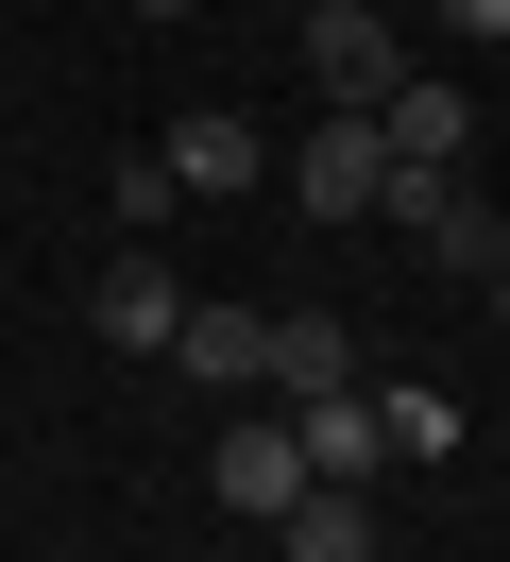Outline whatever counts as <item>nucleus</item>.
<instances>
[{
  "instance_id": "10",
  "label": "nucleus",
  "mask_w": 510,
  "mask_h": 562,
  "mask_svg": "<svg viewBox=\"0 0 510 562\" xmlns=\"http://www.w3.org/2000/svg\"><path fill=\"white\" fill-rule=\"evenodd\" d=\"M290 562H374V494H290Z\"/></svg>"
},
{
  "instance_id": "4",
  "label": "nucleus",
  "mask_w": 510,
  "mask_h": 562,
  "mask_svg": "<svg viewBox=\"0 0 510 562\" xmlns=\"http://www.w3.org/2000/svg\"><path fill=\"white\" fill-rule=\"evenodd\" d=\"M290 188H306V222H374V188H392V154H374V120H306V154H290Z\"/></svg>"
},
{
  "instance_id": "9",
  "label": "nucleus",
  "mask_w": 510,
  "mask_h": 562,
  "mask_svg": "<svg viewBox=\"0 0 510 562\" xmlns=\"http://www.w3.org/2000/svg\"><path fill=\"white\" fill-rule=\"evenodd\" d=\"M408 239H426V273H460V290H476V273H510V222L476 205V188H442V205L408 222Z\"/></svg>"
},
{
  "instance_id": "14",
  "label": "nucleus",
  "mask_w": 510,
  "mask_h": 562,
  "mask_svg": "<svg viewBox=\"0 0 510 562\" xmlns=\"http://www.w3.org/2000/svg\"><path fill=\"white\" fill-rule=\"evenodd\" d=\"M136 18H188V0H136Z\"/></svg>"
},
{
  "instance_id": "7",
  "label": "nucleus",
  "mask_w": 510,
  "mask_h": 562,
  "mask_svg": "<svg viewBox=\"0 0 510 562\" xmlns=\"http://www.w3.org/2000/svg\"><path fill=\"white\" fill-rule=\"evenodd\" d=\"M272 392H290V409H306V392H358V324L290 307V324H272Z\"/></svg>"
},
{
  "instance_id": "12",
  "label": "nucleus",
  "mask_w": 510,
  "mask_h": 562,
  "mask_svg": "<svg viewBox=\"0 0 510 562\" xmlns=\"http://www.w3.org/2000/svg\"><path fill=\"white\" fill-rule=\"evenodd\" d=\"M442 35H510V0H442Z\"/></svg>"
},
{
  "instance_id": "3",
  "label": "nucleus",
  "mask_w": 510,
  "mask_h": 562,
  "mask_svg": "<svg viewBox=\"0 0 510 562\" xmlns=\"http://www.w3.org/2000/svg\"><path fill=\"white\" fill-rule=\"evenodd\" d=\"M374 154H392V171H442V188H460V154H476V103H460L442 69H408L392 103H374Z\"/></svg>"
},
{
  "instance_id": "8",
  "label": "nucleus",
  "mask_w": 510,
  "mask_h": 562,
  "mask_svg": "<svg viewBox=\"0 0 510 562\" xmlns=\"http://www.w3.org/2000/svg\"><path fill=\"white\" fill-rule=\"evenodd\" d=\"M272 171V137H256V120H222V103H204V120H170V188H256Z\"/></svg>"
},
{
  "instance_id": "13",
  "label": "nucleus",
  "mask_w": 510,
  "mask_h": 562,
  "mask_svg": "<svg viewBox=\"0 0 510 562\" xmlns=\"http://www.w3.org/2000/svg\"><path fill=\"white\" fill-rule=\"evenodd\" d=\"M476 290H494V324H510V273H476Z\"/></svg>"
},
{
  "instance_id": "5",
  "label": "nucleus",
  "mask_w": 510,
  "mask_h": 562,
  "mask_svg": "<svg viewBox=\"0 0 510 562\" xmlns=\"http://www.w3.org/2000/svg\"><path fill=\"white\" fill-rule=\"evenodd\" d=\"M204 494H222V512H290V494H306V460H290V426H222V460H204Z\"/></svg>"
},
{
  "instance_id": "6",
  "label": "nucleus",
  "mask_w": 510,
  "mask_h": 562,
  "mask_svg": "<svg viewBox=\"0 0 510 562\" xmlns=\"http://www.w3.org/2000/svg\"><path fill=\"white\" fill-rule=\"evenodd\" d=\"M170 358H188L204 392H256V375H272V324H256V307H204V290H188V324H170Z\"/></svg>"
},
{
  "instance_id": "11",
  "label": "nucleus",
  "mask_w": 510,
  "mask_h": 562,
  "mask_svg": "<svg viewBox=\"0 0 510 562\" xmlns=\"http://www.w3.org/2000/svg\"><path fill=\"white\" fill-rule=\"evenodd\" d=\"M374 443L392 460H460V409H442V392H374Z\"/></svg>"
},
{
  "instance_id": "1",
  "label": "nucleus",
  "mask_w": 510,
  "mask_h": 562,
  "mask_svg": "<svg viewBox=\"0 0 510 562\" xmlns=\"http://www.w3.org/2000/svg\"><path fill=\"white\" fill-rule=\"evenodd\" d=\"M86 324H102L120 358H170V324H188V273H170L154 239H120V256L86 273Z\"/></svg>"
},
{
  "instance_id": "2",
  "label": "nucleus",
  "mask_w": 510,
  "mask_h": 562,
  "mask_svg": "<svg viewBox=\"0 0 510 562\" xmlns=\"http://www.w3.org/2000/svg\"><path fill=\"white\" fill-rule=\"evenodd\" d=\"M306 69H324L340 120H374V103L408 86V52H392V18H374V0H324V18H306Z\"/></svg>"
}]
</instances>
